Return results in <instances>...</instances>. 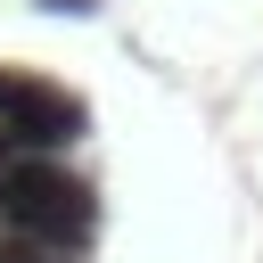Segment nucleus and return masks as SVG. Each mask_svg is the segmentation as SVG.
I'll return each mask as SVG.
<instances>
[{
  "label": "nucleus",
  "mask_w": 263,
  "mask_h": 263,
  "mask_svg": "<svg viewBox=\"0 0 263 263\" xmlns=\"http://www.w3.org/2000/svg\"><path fill=\"white\" fill-rule=\"evenodd\" d=\"M8 156H16V140H8V132H0V164H8Z\"/></svg>",
  "instance_id": "5"
},
{
  "label": "nucleus",
  "mask_w": 263,
  "mask_h": 263,
  "mask_svg": "<svg viewBox=\"0 0 263 263\" xmlns=\"http://www.w3.org/2000/svg\"><path fill=\"white\" fill-rule=\"evenodd\" d=\"M0 238L82 255L99 238V197L66 156H8L0 164Z\"/></svg>",
  "instance_id": "1"
},
{
  "label": "nucleus",
  "mask_w": 263,
  "mask_h": 263,
  "mask_svg": "<svg viewBox=\"0 0 263 263\" xmlns=\"http://www.w3.org/2000/svg\"><path fill=\"white\" fill-rule=\"evenodd\" d=\"M82 123H90V107H82L74 90L0 66V132L16 140V156H66V148L82 140Z\"/></svg>",
  "instance_id": "2"
},
{
  "label": "nucleus",
  "mask_w": 263,
  "mask_h": 263,
  "mask_svg": "<svg viewBox=\"0 0 263 263\" xmlns=\"http://www.w3.org/2000/svg\"><path fill=\"white\" fill-rule=\"evenodd\" d=\"M0 263H82V255H58V247H25V238H0Z\"/></svg>",
  "instance_id": "3"
},
{
  "label": "nucleus",
  "mask_w": 263,
  "mask_h": 263,
  "mask_svg": "<svg viewBox=\"0 0 263 263\" xmlns=\"http://www.w3.org/2000/svg\"><path fill=\"white\" fill-rule=\"evenodd\" d=\"M33 8H41V16H74V25L99 16V0H33Z\"/></svg>",
  "instance_id": "4"
}]
</instances>
